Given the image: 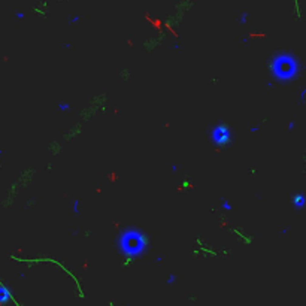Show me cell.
<instances>
[{"instance_id": "obj_18", "label": "cell", "mask_w": 306, "mask_h": 306, "mask_svg": "<svg viewBox=\"0 0 306 306\" xmlns=\"http://www.w3.org/2000/svg\"><path fill=\"white\" fill-rule=\"evenodd\" d=\"M248 40H250V37H243V39H242V42H243V43H246Z\"/></svg>"}, {"instance_id": "obj_12", "label": "cell", "mask_w": 306, "mask_h": 306, "mask_svg": "<svg viewBox=\"0 0 306 306\" xmlns=\"http://www.w3.org/2000/svg\"><path fill=\"white\" fill-rule=\"evenodd\" d=\"M294 128H296V121H290L287 124V130L288 131H293Z\"/></svg>"}, {"instance_id": "obj_4", "label": "cell", "mask_w": 306, "mask_h": 306, "mask_svg": "<svg viewBox=\"0 0 306 306\" xmlns=\"http://www.w3.org/2000/svg\"><path fill=\"white\" fill-rule=\"evenodd\" d=\"M291 203L294 206V209H302L306 206V196L302 193V191H297L293 194V199H291Z\"/></svg>"}, {"instance_id": "obj_1", "label": "cell", "mask_w": 306, "mask_h": 306, "mask_svg": "<svg viewBox=\"0 0 306 306\" xmlns=\"http://www.w3.org/2000/svg\"><path fill=\"white\" fill-rule=\"evenodd\" d=\"M115 246L118 254H121L123 257H126L128 260L142 257L146 254L148 246H149V240L146 233L142 230L136 229V227H126L123 229L117 239H115Z\"/></svg>"}, {"instance_id": "obj_11", "label": "cell", "mask_w": 306, "mask_h": 306, "mask_svg": "<svg viewBox=\"0 0 306 306\" xmlns=\"http://www.w3.org/2000/svg\"><path fill=\"white\" fill-rule=\"evenodd\" d=\"M79 18H81L79 15H72V17H69V22H70V24H75V22L79 21Z\"/></svg>"}, {"instance_id": "obj_7", "label": "cell", "mask_w": 306, "mask_h": 306, "mask_svg": "<svg viewBox=\"0 0 306 306\" xmlns=\"http://www.w3.org/2000/svg\"><path fill=\"white\" fill-rule=\"evenodd\" d=\"M237 19H239V24H242V25L246 24V21L250 19V12H240Z\"/></svg>"}, {"instance_id": "obj_13", "label": "cell", "mask_w": 306, "mask_h": 306, "mask_svg": "<svg viewBox=\"0 0 306 306\" xmlns=\"http://www.w3.org/2000/svg\"><path fill=\"white\" fill-rule=\"evenodd\" d=\"M14 15H15V18L17 19H24V12H19L18 11V12H15Z\"/></svg>"}, {"instance_id": "obj_16", "label": "cell", "mask_w": 306, "mask_h": 306, "mask_svg": "<svg viewBox=\"0 0 306 306\" xmlns=\"http://www.w3.org/2000/svg\"><path fill=\"white\" fill-rule=\"evenodd\" d=\"M155 261H157V263H160V261H163V257H162V255H158V257L155 258Z\"/></svg>"}, {"instance_id": "obj_6", "label": "cell", "mask_w": 306, "mask_h": 306, "mask_svg": "<svg viewBox=\"0 0 306 306\" xmlns=\"http://www.w3.org/2000/svg\"><path fill=\"white\" fill-rule=\"evenodd\" d=\"M221 206H223V209H224V211H229V212L233 209L232 203H230V202H229L226 197H221Z\"/></svg>"}, {"instance_id": "obj_17", "label": "cell", "mask_w": 306, "mask_h": 306, "mask_svg": "<svg viewBox=\"0 0 306 306\" xmlns=\"http://www.w3.org/2000/svg\"><path fill=\"white\" fill-rule=\"evenodd\" d=\"M172 170H173V172L178 170V166H176V164H172Z\"/></svg>"}, {"instance_id": "obj_9", "label": "cell", "mask_w": 306, "mask_h": 306, "mask_svg": "<svg viewBox=\"0 0 306 306\" xmlns=\"http://www.w3.org/2000/svg\"><path fill=\"white\" fill-rule=\"evenodd\" d=\"M57 108L60 109V110H63V112H66V110L70 109V103H69V102H58V103H57Z\"/></svg>"}, {"instance_id": "obj_2", "label": "cell", "mask_w": 306, "mask_h": 306, "mask_svg": "<svg viewBox=\"0 0 306 306\" xmlns=\"http://www.w3.org/2000/svg\"><path fill=\"white\" fill-rule=\"evenodd\" d=\"M269 72L278 82H290L300 73V61L290 51H279L269 60Z\"/></svg>"}, {"instance_id": "obj_3", "label": "cell", "mask_w": 306, "mask_h": 306, "mask_svg": "<svg viewBox=\"0 0 306 306\" xmlns=\"http://www.w3.org/2000/svg\"><path fill=\"white\" fill-rule=\"evenodd\" d=\"M209 139H211V144L218 146V148H224L227 145L232 144L233 141V133H232V128L230 126L224 124V123H219L216 126L211 127L209 130Z\"/></svg>"}, {"instance_id": "obj_19", "label": "cell", "mask_w": 306, "mask_h": 306, "mask_svg": "<svg viewBox=\"0 0 306 306\" xmlns=\"http://www.w3.org/2000/svg\"><path fill=\"white\" fill-rule=\"evenodd\" d=\"M64 46H66V48H67V49H69V48H70V46H72V45H70V43H69V42H66V43H64Z\"/></svg>"}, {"instance_id": "obj_15", "label": "cell", "mask_w": 306, "mask_h": 306, "mask_svg": "<svg viewBox=\"0 0 306 306\" xmlns=\"http://www.w3.org/2000/svg\"><path fill=\"white\" fill-rule=\"evenodd\" d=\"M305 96H306V88L302 91V93H300V99H299V100H300V102H303V100H305Z\"/></svg>"}, {"instance_id": "obj_10", "label": "cell", "mask_w": 306, "mask_h": 306, "mask_svg": "<svg viewBox=\"0 0 306 306\" xmlns=\"http://www.w3.org/2000/svg\"><path fill=\"white\" fill-rule=\"evenodd\" d=\"M175 282H176V275L170 273V275L166 278V284H167V285H173Z\"/></svg>"}, {"instance_id": "obj_20", "label": "cell", "mask_w": 306, "mask_h": 306, "mask_svg": "<svg viewBox=\"0 0 306 306\" xmlns=\"http://www.w3.org/2000/svg\"><path fill=\"white\" fill-rule=\"evenodd\" d=\"M120 306H126V305H120Z\"/></svg>"}, {"instance_id": "obj_5", "label": "cell", "mask_w": 306, "mask_h": 306, "mask_svg": "<svg viewBox=\"0 0 306 306\" xmlns=\"http://www.w3.org/2000/svg\"><path fill=\"white\" fill-rule=\"evenodd\" d=\"M12 299H14L12 291L6 287L5 284H0V302H2V305H6V303L11 302Z\"/></svg>"}, {"instance_id": "obj_8", "label": "cell", "mask_w": 306, "mask_h": 306, "mask_svg": "<svg viewBox=\"0 0 306 306\" xmlns=\"http://www.w3.org/2000/svg\"><path fill=\"white\" fill-rule=\"evenodd\" d=\"M72 212H73V215H79V212H81L79 200H73L72 202Z\"/></svg>"}, {"instance_id": "obj_14", "label": "cell", "mask_w": 306, "mask_h": 306, "mask_svg": "<svg viewBox=\"0 0 306 306\" xmlns=\"http://www.w3.org/2000/svg\"><path fill=\"white\" fill-rule=\"evenodd\" d=\"M250 130H251L252 133L258 131V130H260V124H255V126H251V127H250Z\"/></svg>"}]
</instances>
